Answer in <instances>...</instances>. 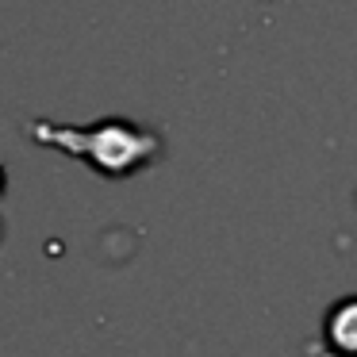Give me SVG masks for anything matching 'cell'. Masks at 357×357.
Listing matches in <instances>:
<instances>
[{
  "mask_svg": "<svg viewBox=\"0 0 357 357\" xmlns=\"http://www.w3.org/2000/svg\"><path fill=\"white\" fill-rule=\"evenodd\" d=\"M0 185H4V173H0Z\"/></svg>",
  "mask_w": 357,
  "mask_h": 357,
  "instance_id": "1",
  "label": "cell"
}]
</instances>
